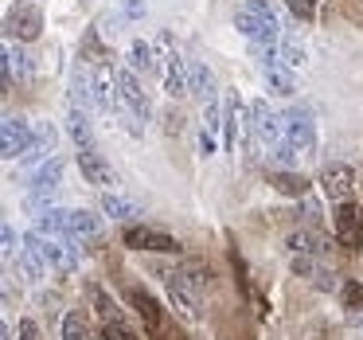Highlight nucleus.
Instances as JSON below:
<instances>
[{
  "label": "nucleus",
  "mask_w": 363,
  "mask_h": 340,
  "mask_svg": "<svg viewBox=\"0 0 363 340\" xmlns=\"http://www.w3.org/2000/svg\"><path fill=\"white\" fill-rule=\"evenodd\" d=\"M106 340H141V336H137V329H129L121 317H113V321H106Z\"/></svg>",
  "instance_id": "c85d7f7f"
},
{
  "label": "nucleus",
  "mask_w": 363,
  "mask_h": 340,
  "mask_svg": "<svg viewBox=\"0 0 363 340\" xmlns=\"http://www.w3.org/2000/svg\"><path fill=\"white\" fill-rule=\"evenodd\" d=\"M219 126H223V106H219V98H211V102H203V129L219 133Z\"/></svg>",
  "instance_id": "7c9ffc66"
},
{
  "label": "nucleus",
  "mask_w": 363,
  "mask_h": 340,
  "mask_svg": "<svg viewBox=\"0 0 363 340\" xmlns=\"http://www.w3.org/2000/svg\"><path fill=\"white\" fill-rule=\"evenodd\" d=\"M102 215H110V219H133V215H141V207L133 199H125L121 192H102Z\"/></svg>",
  "instance_id": "a211bd4d"
},
{
  "label": "nucleus",
  "mask_w": 363,
  "mask_h": 340,
  "mask_svg": "<svg viewBox=\"0 0 363 340\" xmlns=\"http://www.w3.org/2000/svg\"><path fill=\"white\" fill-rule=\"evenodd\" d=\"M125 246H133V251H157V254H180V243H176L172 235L152 231V227H129Z\"/></svg>",
  "instance_id": "9d476101"
},
{
  "label": "nucleus",
  "mask_w": 363,
  "mask_h": 340,
  "mask_svg": "<svg viewBox=\"0 0 363 340\" xmlns=\"http://www.w3.org/2000/svg\"><path fill=\"white\" fill-rule=\"evenodd\" d=\"M24 79H28V55L16 48V43H9V48H4V87L24 82Z\"/></svg>",
  "instance_id": "dca6fc26"
},
{
  "label": "nucleus",
  "mask_w": 363,
  "mask_h": 340,
  "mask_svg": "<svg viewBox=\"0 0 363 340\" xmlns=\"http://www.w3.org/2000/svg\"><path fill=\"white\" fill-rule=\"evenodd\" d=\"M129 67H133L137 75H149L152 67H157V51H152V43L149 40H133L129 43Z\"/></svg>",
  "instance_id": "4be33fe9"
},
{
  "label": "nucleus",
  "mask_w": 363,
  "mask_h": 340,
  "mask_svg": "<svg viewBox=\"0 0 363 340\" xmlns=\"http://www.w3.org/2000/svg\"><path fill=\"white\" fill-rule=\"evenodd\" d=\"M67 133L74 137V145L79 149H94V129H90V114L79 110V106H71L67 110Z\"/></svg>",
  "instance_id": "4468645a"
},
{
  "label": "nucleus",
  "mask_w": 363,
  "mask_h": 340,
  "mask_svg": "<svg viewBox=\"0 0 363 340\" xmlns=\"http://www.w3.org/2000/svg\"><path fill=\"white\" fill-rule=\"evenodd\" d=\"M250 126H254V137H258L262 145H266V149H277V145H285V118L281 114H274L269 110V102H254L250 106Z\"/></svg>",
  "instance_id": "f03ea898"
},
{
  "label": "nucleus",
  "mask_w": 363,
  "mask_h": 340,
  "mask_svg": "<svg viewBox=\"0 0 363 340\" xmlns=\"http://www.w3.org/2000/svg\"><path fill=\"white\" fill-rule=\"evenodd\" d=\"M285 251H289V254H308V258H316V254H324V238L313 235V231H293V235L285 238Z\"/></svg>",
  "instance_id": "6ab92c4d"
},
{
  "label": "nucleus",
  "mask_w": 363,
  "mask_h": 340,
  "mask_svg": "<svg viewBox=\"0 0 363 340\" xmlns=\"http://www.w3.org/2000/svg\"><path fill=\"white\" fill-rule=\"evenodd\" d=\"M180 278H184V282H188L196 293H207V290H211V270H207V266H184Z\"/></svg>",
  "instance_id": "cd10ccee"
},
{
  "label": "nucleus",
  "mask_w": 363,
  "mask_h": 340,
  "mask_svg": "<svg viewBox=\"0 0 363 340\" xmlns=\"http://www.w3.org/2000/svg\"><path fill=\"white\" fill-rule=\"evenodd\" d=\"M285 141H289L301 157H308V153L316 149V121H313V114L301 110V106H293V110L285 114Z\"/></svg>",
  "instance_id": "7ed1b4c3"
},
{
  "label": "nucleus",
  "mask_w": 363,
  "mask_h": 340,
  "mask_svg": "<svg viewBox=\"0 0 363 340\" xmlns=\"http://www.w3.org/2000/svg\"><path fill=\"white\" fill-rule=\"evenodd\" d=\"M215 149H219L215 133H211V129H203V126H199V153H203V157H215Z\"/></svg>",
  "instance_id": "e433bc0d"
},
{
  "label": "nucleus",
  "mask_w": 363,
  "mask_h": 340,
  "mask_svg": "<svg viewBox=\"0 0 363 340\" xmlns=\"http://www.w3.org/2000/svg\"><path fill=\"white\" fill-rule=\"evenodd\" d=\"M16 262H20V274H24L32 285H40L43 278H48V262H43L40 251H32V246H24V251L16 254Z\"/></svg>",
  "instance_id": "aec40b11"
},
{
  "label": "nucleus",
  "mask_w": 363,
  "mask_h": 340,
  "mask_svg": "<svg viewBox=\"0 0 363 340\" xmlns=\"http://www.w3.org/2000/svg\"><path fill=\"white\" fill-rule=\"evenodd\" d=\"M285 9H289L297 20H305V24L316 20V0H285Z\"/></svg>",
  "instance_id": "c756f323"
},
{
  "label": "nucleus",
  "mask_w": 363,
  "mask_h": 340,
  "mask_svg": "<svg viewBox=\"0 0 363 340\" xmlns=\"http://www.w3.org/2000/svg\"><path fill=\"white\" fill-rule=\"evenodd\" d=\"M121 9H125L129 20H145V12H149L145 9V0H121Z\"/></svg>",
  "instance_id": "58836bf2"
},
{
  "label": "nucleus",
  "mask_w": 363,
  "mask_h": 340,
  "mask_svg": "<svg viewBox=\"0 0 363 340\" xmlns=\"http://www.w3.org/2000/svg\"><path fill=\"white\" fill-rule=\"evenodd\" d=\"M168 301H172V305L180 309V313L188 317V321H196V317H199V293L191 290V285L184 282L180 274L168 278Z\"/></svg>",
  "instance_id": "ddd939ff"
},
{
  "label": "nucleus",
  "mask_w": 363,
  "mask_h": 340,
  "mask_svg": "<svg viewBox=\"0 0 363 340\" xmlns=\"http://www.w3.org/2000/svg\"><path fill=\"white\" fill-rule=\"evenodd\" d=\"M63 340H90V324L82 317V309L63 313Z\"/></svg>",
  "instance_id": "393cba45"
},
{
  "label": "nucleus",
  "mask_w": 363,
  "mask_h": 340,
  "mask_svg": "<svg viewBox=\"0 0 363 340\" xmlns=\"http://www.w3.org/2000/svg\"><path fill=\"white\" fill-rule=\"evenodd\" d=\"M71 106H79V110H90V106H94V82L82 71L71 75Z\"/></svg>",
  "instance_id": "b1692460"
},
{
  "label": "nucleus",
  "mask_w": 363,
  "mask_h": 340,
  "mask_svg": "<svg viewBox=\"0 0 363 340\" xmlns=\"http://www.w3.org/2000/svg\"><path fill=\"white\" fill-rule=\"evenodd\" d=\"M125 297H129V305L137 309V317L145 321V329H149L152 336H160V329H164V309H160V301L152 297V293H145L141 285H133Z\"/></svg>",
  "instance_id": "f8f14e48"
},
{
  "label": "nucleus",
  "mask_w": 363,
  "mask_h": 340,
  "mask_svg": "<svg viewBox=\"0 0 363 340\" xmlns=\"http://www.w3.org/2000/svg\"><path fill=\"white\" fill-rule=\"evenodd\" d=\"M113 82H118V75L110 67H102L94 75V106L98 110H113Z\"/></svg>",
  "instance_id": "412c9836"
},
{
  "label": "nucleus",
  "mask_w": 363,
  "mask_h": 340,
  "mask_svg": "<svg viewBox=\"0 0 363 340\" xmlns=\"http://www.w3.org/2000/svg\"><path fill=\"white\" fill-rule=\"evenodd\" d=\"M277 51H281V63L289 67V71H301V67H305V59H308L305 43H301V40H289V35L281 40V48H277Z\"/></svg>",
  "instance_id": "a878e982"
},
{
  "label": "nucleus",
  "mask_w": 363,
  "mask_h": 340,
  "mask_svg": "<svg viewBox=\"0 0 363 340\" xmlns=\"http://www.w3.org/2000/svg\"><path fill=\"white\" fill-rule=\"evenodd\" d=\"M98 35H102L106 43H113L121 35V16H102L98 20Z\"/></svg>",
  "instance_id": "72a5a7b5"
},
{
  "label": "nucleus",
  "mask_w": 363,
  "mask_h": 340,
  "mask_svg": "<svg viewBox=\"0 0 363 340\" xmlns=\"http://www.w3.org/2000/svg\"><path fill=\"white\" fill-rule=\"evenodd\" d=\"M352 188H355V172L347 165H328L320 172V192L332 204H347V199H352Z\"/></svg>",
  "instance_id": "1a4fd4ad"
},
{
  "label": "nucleus",
  "mask_w": 363,
  "mask_h": 340,
  "mask_svg": "<svg viewBox=\"0 0 363 340\" xmlns=\"http://www.w3.org/2000/svg\"><path fill=\"white\" fill-rule=\"evenodd\" d=\"M16 340H40V324L24 317V321H20V329H16Z\"/></svg>",
  "instance_id": "4c0bfd02"
},
{
  "label": "nucleus",
  "mask_w": 363,
  "mask_h": 340,
  "mask_svg": "<svg viewBox=\"0 0 363 340\" xmlns=\"http://www.w3.org/2000/svg\"><path fill=\"white\" fill-rule=\"evenodd\" d=\"M94 309H98V317H102V324L113 321V317H121L118 305L110 301V293H106V290H94Z\"/></svg>",
  "instance_id": "2f4dec72"
},
{
  "label": "nucleus",
  "mask_w": 363,
  "mask_h": 340,
  "mask_svg": "<svg viewBox=\"0 0 363 340\" xmlns=\"http://www.w3.org/2000/svg\"><path fill=\"white\" fill-rule=\"evenodd\" d=\"M359 223H363V212L359 204H336V212H332V231H336V243L340 246H359Z\"/></svg>",
  "instance_id": "423d86ee"
},
{
  "label": "nucleus",
  "mask_w": 363,
  "mask_h": 340,
  "mask_svg": "<svg viewBox=\"0 0 363 340\" xmlns=\"http://www.w3.org/2000/svg\"><path fill=\"white\" fill-rule=\"evenodd\" d=\"M113 75H118V94H121V102H125L141 121H149L152 106H149V98H145V87H141V79H137V71H133V67H118Z\"/></svg>",
  "instance_id": "39448f33"
},
{
  "label": "nucleus",
  "mask_w": 363,
  "mask_h": 340,
  "mask_svg": "<svg viewBox=\"0 0 363 340\" xmlns=\"http://www.w3.org/2000/svg\"><path fill=\"white\" fill-rule=\"evenodd\" d=\"M246 9H250V12H258V16L266 20V24H277V12L269 9L266 0H246Z\"/></svg>",
  "instance_id": "c9c22d12"
},
{
  "label": "nucleus",
  "mask_w": 363,
  "mask_h": 340,
  "mask_svg": "<svg viewBox=\"0 0 363 340\" xmlns=\"http://www.w3.org/2000/svg\"><path fill=\"white\" fill-rule=\"evenodd\" d=\"M0 238H4V254H9V258H16V254L24 251V246H20V238H16V227H12V223H4Z\"/></svg>",
  "instance_id": "f704fd0d"
},
{
  "label": "nucleus",
  "mask_w": 363,
  "mask_h": 340,
  "mask_svg": "<svg viewBox=\"0 0 363 340\" xmlns=\"http://www.w3.org/2000/svg\"><path fill=\"white\" fill-rule=\"evenodd\" d=\"M40 32H43V16H40L35 4H16V9L9 12V35L12 40L32 43V40H40Z\"/></svg>",
  "instance_id": "6e6552de"
},
{
  "label": "nucleus",
  "mask_w": 363,
  "mask_h": 340,
  "mask_svg": "<svg viewBox=\"0 0 363 340\" xmlns=\"http://www.w3.org/2000/svg\"><path fill=\"white\" fill-rule=\"evenodd\" d=\"M188 94L203 98V102L215 98V75L207 63H188Z\"/></svg>",
  "instance_id": "2eb2a0df"
},
{
  "label": "nucleus",
  "mask_w": 363,
  "mask_h": 340,
  "mask_svg": "<svg viewBox=\"0 0 363 340\" xmlns=\"http://www.w3.org/2000/svg\"><path fill=\"white\" fill-rule=\"evenodd\" d=\"M340 297H344V305L352 309V313H359L363 309V285L359 282H344V293H340Z\"/></svg>",
  "instance_id": "473e14b6"
},
{
  "label": "nucleus",
  "mask_w": 363,
  "mask_h": 340,
  "mask_svg": "<svg viewBox=\"0 0 363 340\" xmlns=\"http://www.w3.org/2000/svg\"><path fill=\"white\" fill-rule=\"evenodd\" d=\"M63 172H67V165H63L59 157L43 160V165L35 168V172H32V184H28V192H32L35 204H51V199H55V188L63 184Z\"/></svg>",
  "instance_id": "20e7f679"
},
{
  "label": "nucleus",
  "mask_w": 363,
  "mask_h": 340,
  "mask_svg": "<svg viewBox=\"0 0 363 340\" xmlns=\"http://www.w3.org/2000/svg\"><path fill=\"white\" fill-rule=\"evenodd\" d=\"M102 235V219L90 212H71V238H98Z\"/></svg>",
  "instance_id": "5701e85b"
},
{
  "label": "nucleus",
  "mask_w": 363,
  "mask_h": 340,
  "mask_svg": "<svg viewBox=\"0 0 363 340\" xmlns=\"http://www.w3.org/2000/svg\"><path fill=\"white\" fill-rule=\"evenodd\" d=\"M35 145V129L28 118H4V160H20Z\"/></svg>",
  "instance_id": "0eeeda50"
},
{
  "label": "nucleus",
  "mask_w": 363,
  "mask_h": 340,
  "mask_svg": "<svg viewBox=\"0 0 363 340\" xmlns=\"http://www.w3.org/2000/svg\"><path fill=\"white\" fill-rule=\"evenodd\" d=\"M28 246L32 251H40V258L48 262L51 270H74L79 266V251L71 246V238H48V235H40V231H32L28 235Z\"/></svg>",
  "instance_id": "f257e3e1"
},
{
  "label": "nucleus",
  "mask_w": 363,
  "mask_h": 340,
  "mask_svg": "<svg viewBox=\"0 0 363 340\" xmlns=\"http://www.w3.org/2000/svg\"><path fill=\"white\" fill-rule=\"evenodd\" d=\"M79 168H82V180H86V184H98V188H106V192L118 184L113 165H110V160H106L98 149H82V153H79Z\"/></svg>",
  "instance_id": "9b49d317"
},
{
  "label": "nucleus",
  "mask_w": 363,
  "mask_h": 340,
  "mask_svg": "<svg viewBox=\"0 0 363 340\" xmlns=\"http://www.w3.org/2000/svg\"><path fill=\"white\" fill-rule=\"evenodd\" d=\"M164 94L168 98H180L188 94V63L184 59H168V71H164Z\"/></svg>",
  "instance_id": "f3484780"
},
{
  "label": "nucleus",
  "mask_w": 363,
  "mask_h": 340,
  "mask_svg": "<svg viewBox=\"0 0 363 340\" xmlns=\"http://www.w3.org/2000/svg\"><path fill=\"white\" fill-rule=\"evenodd\" d=\"M274 188L281 192V196H305L308 192V180L297 172H274Z\"/></svg>",
  "instance_id": "bb28decb"
}]
</instances>
